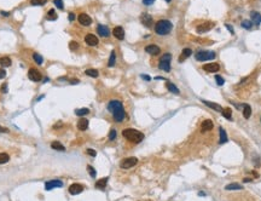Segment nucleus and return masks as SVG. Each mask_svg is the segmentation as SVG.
I'll return each instance as SVG.
<instances>
[{
  "label": "nucleus",
  "mask_w": 261,
  "mask_h": 201,
  "mask_svg": "<svg viewBox=\"0 0 261 201\" xmlns=\"http://www.w3.org/2000/svg\"><path fill=\"white\" fill-rule=\"evenodd\" d=\"M87 171H88V173H89V176H91L92 178H96V175H97V172H96V170L91 166V165H88L87 166Z\"/></svg>",
  "instance_id": "ea45409f"
},
{
  "label": "nucleus",
  "mask_w": 261,
  "mask_h": 201,
  "mask_svg": "<svg viewBox=\"0 0 261 201\" xmlns=\"http://www.w3.org/2000/svg\"><path fill=\"white\" fill-rule=\"evenodd\" d=\"M85 73H86V75L91 76V78H97V76L99 75V73H98L97 69H87Z\"/></svg>",
  "instance_id": "72a5a7b5"
},
{
  "label": "nucleus",
  "mask_w": 261,
  "mask_h": 201,
  "mask_svg": "<svg viewBox=\"0 0 261 201\" xmlns=\"http://www.w3.org/2000/svg\"><path fill=\"white\" fill-rule=\"evenodd\" d=\"M108 110L111 113V115H113V118H114V120L116 123H122L125 120V118H126L125 108H123L122 103L117 99L110 101L109 104H108Z\"/></svg>",
  "instance_id": "f257e3e1"
},
{
  "label": "nucleus",
  "mask_w": 261,
  "mask_h": 201,
  "mask_svg": "<svg viewBox=\"0 0 261 201\" xmlns=\"http://www.w3.org/2000/svg\"><path fill=\"white\" fill-rule=\"evenodd\" d=\"M155 0H143V4L144 5H151Z\"/></svg>",
  "instance_id": "8fccbe9b"
},
{
  "label": "nucleus",
  "mask_w": 261,
  "mask_h": 201,
  "mask_svg": "<svg viewBox=\"0 0 261 201\" xmlns=\"http://www.w3.org/2000/svg\"><path fill=\"white\" fill-rule=\"evenodd\" d=\"M252 180H253V179H252V178H244V179H243V182H245V183H248V182H252Z\"/></svg>",
  "instance_id": "5fc2aeb1"
},
{
  "label": "nucleus",
  "mask_w": 261,
  "mask_h": 201,
  "mask_svg": "<svg viewBox=\"0 0 261 201\" xmlns=\"http://www.w3.org/2000/svg\"><path fill=\"white\" fill-rule=\"evenodd\" d=\"M214 27V23L213 22H207V23H203V24H199L197 27V33L202 34V33H206L208 31H210Z\"/></svg>",
  "instance_id": "9b49d317"
},
{
  "label": "nucleus",
  "mask_w": 261,
  "mask_h": 201,
  "mask_svg": "<svg viewBox=\"0 0 261 201\" xmlns=\"http://www.w3.org/2000/svg\"><path fill=\"white\" fill-rule=\"evenodd\" d=\"M7 132H9V128L0 126V133H7Z\"/></svg>",
  "instance_id": "49530a36"
},
{
  "label": "nucleus",
  "mask_w": 261,
  "mask_h": 201,
  "mask_svg": "<svg viewBox=\"0 0 261 201\" xmlns=\"http://www.w3.org/2000/svg\"><path fill=\"white\" fill-rule=\"evenodd\" d=\"M69 48L72 50V51H75V50L79 48V44H77L76 41H70V43H69Z\"/></svg>",
  "instance_id": "a19ab883"
},
{
  "label": "nucleus",
  "mask_w": 261,
  "mask_h": 201,
  "mask_svg": "<svg viewBox=\"0 0 261 201\" xmlns=\"http://www.w3.org/2000/svg\"><path fill=\"white\" fill-rule=\"evenodd\" d=\"M202 102H203L206 105H208L209 108L216 110V112H223L221 105H219V104H216V103H213V102H209V101H202Z\"/></svg>",
  "instance_id": "4be33fe9"
},
{
  "label": "nucleus",
  "mask_w": 261,
  "mask_h": 201,
  "mask_svg": "<svg viewBox=\"0 0 261 201\" xmlns=\"http://www.w3.org/2000/svg\"><path fill=\"white\" fill-rule=\"evenodd\" d=\"M46 1L47 0H30L32 5H34V6H43L46 4Z\"/></svg>",
  "instance_id": "e433bc0d"
},
{
  "label": "nucleus",
  "mask_w": 261,
  "mask_h": 201,
  "mask_svg": "<svg viewBox=\"0 0 261 201\" xmlns=\"http://www.w3.org/2000/svg\"><path fill=\"white\" fill-rule=\"evenodd\" d=\"M219 69H220V66L218 63H208L203 66V70H206L207 73H215V72H219Z\"/></svg>",
  "instance_id": "ddd939ff"
},
{
  "label": "nucleus",
  "mask_w": 261,
  "mask_h": 201,
  "mask_svg": "<svg viewBox=\"0 0 261 201\" xmlns=\"http://www.w3.org/2000/svg\"><path fill=\"white\" fill-rule=\"evenodd\" d=\"M9 160H10V156L6 153H0V165L6 164Z\"/></svg>",
  "instance_id": "f704fd0d"
},
{
  "label": "nucleus",
  "mask_w": 261,
  "mask_h": 201,
  "mask_svg": "<svg viewBox=\"0 0 261 201\" xmlns=\"http://www.w3.org/2000/svg\"><path fill=\"white\" fill-rule=\"evenodd\" d=\"M225 27H226V28L228 29V31H230V33H231V34H233V33H235V31H233V28H232V27H231L230 24H225Z\"/></svg>",
  "instance_id": "3c124183"
},
{
  "label": "nucleus",
  "mask_w": 261,
  "mask_h": 201,
  "mask_svg": "<svg viewBox=\"0 0 261 201\" xmlns=\"http://www.w3.org/2000/svg\"><path fill=\"white\" fill-rule=\"evenodd\" d=\"M0 14H1V15H3V16H5V17H6V16H9V15H10V12H6V11H1V12H0Z\"/></svg>",
  "instance_id": "6e6d98bb"
},
{
  "label": "nucleus",
  "mask_w": 261,
  "mask_h": 201,
  "mask_svg": "<svg viewBox=\"0 0 261 201\" xmlns=\"http://www.w3.org/2000/svg\"><path fill=\"white\" fill-rule=\"evenodd\" d=\"M122 136L132 143H140L144 139V133L135 128H125L122 131Z\"/></svg>",
  "instance_id": "f03ea898"
},
{
  "label": "nucleus",
  "mask_w": 261,
  "mask_h": 201,
  "mask_svg": "<svg viewBox=\"0 0 261 201\" xmlns=\"http://www.w3.org/2000/svg\"><path fill=\"white\" fill-rule=\"evenodd\" d=\"M85 41H86V44L88 45V46H96V45H98V38L96 36V35H93V34H87L86 36H85Z\"/></svg>",
  "instance_id": "4468645a"
},
{
  "label": "nucleus",
  "mask_w": 261,
  "mask_h": 201,
  "mask_svg": "<svg viewBox=\"0 0 261 201\" xmlns=\"http://www.w3.org/2000/svg\"><path fill=\"white\" fill-rule=\"evenodd\" d=\"M74 19H75V14L69 12V21H70V22H73Z\"/></svg>",
  "instance_id": "09e8293b"
},
{
  "label": "nucleus",
  "mask_w": 261,
  "mask_h": 201,
  "mask_svg": "<svg viewBox=\"0 0 261 201\" xmlns=\"http://www.w3.org/2000/svg\"><path fill=\"white\" fill-rule=\"evenodd\" d=\"M87 127H88V120L86 118H81L77 121V128L80 131H85V130H87Z\"/></svg>",
  "instance_id": "aec40b11"
},
{
  "label": "nucleus",
  "mask_w": 261,
  "mask_h": 201,
  "mask_svg": "<svg viewBox=\"0 0 261 201\" xmlns=\"http://www.w3.org/2000/svg\"><path fill=\"white\" fill-rule=\"evenodd\" d=\"M33 58H34V61H35L38 64H43V62H44V58L40 56L39 53H36V52L33 53Z\"/></svg>",
  "instance_id": "c9c22d12"
},
{
  "label": "nucleus",
  "mask_w": 261,
  "mask_h": 201,
  "mask_svg": "<svg viewBox=\"0 0 261 201\" xmlns=\"http://www.w3.org/2000/svg\"><path fill=\"white\" fill-rule=\"evenodd\" d=\"M142 78H143V79H145V80H148V81H150V80H151V78H150L149 75H144V74L142 75Z\"/></svg>",
  "instance_id": "603ef678"
},
{
  "label": "nucleus",
  "mask_w": 261,
  "mask_h": 201,
  "mask_svg": "<svg viewBox=\"0 0 261 201\" xmlns=\"http://www.w3.org/2000/svg\"><path fill=\"white\" fill-rule=\"evenodd\" d=\"M79 22L81 23L82 26H91V23H92V18L89 17L87 14H80L79 15Z\"/></svg>",
  "instance_id": "f8f14e48"
},
{
  "label": "nucleus",
  "mask_w": 261,
  "mask_h": 201,
  "mask_svg": "<svg viewBox=\"0 0 261 201\" xmlns=\"http://www.w3.org/2000/svg\"><path fill=\"white\" fill-rule=\"evenodd\" d=\"M215 80H216V84L219 85V86H223L224 84H225V80H224V78L221 76V75H215Z\"/></svg>",
  "instance_id": "58836bf2"
},
{
  "label": "nucleus",
  "mask_w": 261,
  "mask_h": 201,
  "mask_svg": "<svg viewBox=\"0 0 261 201\" xmlns=\"http://www.w3.org/2000/svg\"><path fill=\"white\" fill-rule=\"evenodd\" d=\"M225 189L226 190H240V189H243V187L238 183H231V184H227L225 187Z\"/></svg>",
  "instance_id": "cd10ccee"
},
{
  "label": "nucleus",
  "mask_w": 261,
  "mask_h": 201,
  "mask_svg": "<svg viewBox=\"0 0 261 201\" xmlns=\"http://www.w3.org/2000/svg\"><path fill=\"white\" fill-rule=\"evenodd\" d=\"M28 78L30 79L32 81L38 83V81H40V80L43 79V75H41V73H40L38 69L30 68V69H29V72H28Z\"/></svg>",
  "instance_id": "0eeeda50"
},
{
  "label": "nucleus",
  "mask_w": 261,
  "mask_h": 201,
  "mask_svg": "<svg viewBox=\"0 0 261 201\" xmlns=\"http://www.w3.org/2000/svg\"><path fill=\"white\" fill-rule=\"evenodd\" d=\"M198 195H199V196H203V195L206 196V193H203V192H199V193H198Z\"/></svg>",
  "instance_id": "4d7b16f0"
},
{
  "label": "nucleus",
  "mask_w": 261,
  "mask_h": 201,
  "mask_svg": "<svg viewBox=\"0 0 261 201\" xmlns=\"http://www.w3.org/2000/svg\"><path fill=\"white\" fill-rule=\"evenodd\" d=\"M115 63H116V53H115V51L113 50L111 53H110V58H109V61H108V67H114V66H115Z\"/></svg>",
  "instance_id": "bb28decb"
},
{
  "label": "nucleus",
  "mask_w": 261,
  "mask_h": 201,
  "mask_svg": "<svg viewBox=\"0 0 261 201\" xmlns=\"http://www.w3.org/2000/svg\"><path fill=\"white\" fill-rule=\"evenodd\" d=\"M87 154H88V155H91V156H93V158L97 155L96 150H93V149H87Z\"/></svg>",
  "instance_id": "c03bdc74"
},
{
  "label": "nucleus",
  "mask_w": 261,
  "mask_h": 201,
  "mask_svg": "<svg viewBox=\"0 0 261 201\" xmlns=\"http://www.w3.org/2000/svg\"><path fill=\"white\" fill-rule=\"evenodd\" d=\"M116 138V131L115 128H111L110 130V133H109V140H114Z\"/></svg>",
  "instance_id": "79ce46f5"
},
{
  "label": "nucleus",
  "mask_w": 261,
  "mask_h": 201,
  "mask_svg": "<svg viewBox=\"0 0 261 201\" xmlns=\"http://www.w3.org/2000/svg\"><path fill=\"white\" fill-rule=\"evenodd\" d=\"M137 164H138V159L134 158V156H130V158L123 159L121 161V164H120V166H121V168H123V170H128L130 167L135 166Z\"/></svg>",
  "instance_id": "423d86ee"
},
{
  "label": "nucleus",
  "mask_w": 261,
  "mask_h": 201,
  "mask_svg": "<svg viewBox=\"0 0 261 201\" xmlns=\"http://www.w3.org/2000/svg\"><path fill=\"white\" fill-rule=\"evenodd\" d=\"M219 132H220V140H219V143H220V144H224V143H226L227 140H228L226 131H225V130H224L223 127H219Z\"/></svg>",
  "instance_id": "412c9836"
},
{
  "label": "nucleus",
  "mask_w": 261,
  "mask_h": 201,
  "mask_svg": "<svg viewBox=\"0 0 261 201\" xmlns=\"http://www.w3.org/2000/svg\"><path fill=\"white\" fill-rule=\"evenodd\" d=\"M166 86H167V88L172 93H175V95H179L180 93V91H179V88L174 85V84H172L170 81H166Z\"/></svg>",
  "instance_id": "393cba45"
},
{
  "label": "nucleus",
  "mask_w": 261,
  "mask_h": 201,
  "mask_svg": "<svg viewBox=\"0 0 261 201\" xmlns=\"http://www.w3.org/2000/svg\"><path fill=\"white\" fill-rule=\"evenodd\" d=\"M172 28H173V24L170 23V21H168V19H160L155 24V32L158 35H167L170 33Z\"/></svg>",
  "instance_id": "7ed1b4c3"
},
{
  "label": "nucleus",
  "mask_w": 261,
  "mask_h": 201,
  "mask_svg": "<svg viewBox=\"0 0 261 201\" xmlns=\"http://www.w3.org/2000/svg\"><path fill=\"white\" fill-rule=\"evenodd\" d=\"M213 121L212 120H209V119H206L201 124V130H202V132H208V131H210V130H213Z\"/></svg>",
  "instance_id": "dca6fc26"
},
{
  "label": "nucleus",
  "mask_w": 261,
  "mask_h": 201,
  "mask_svg": "<svg viewBox=\"0 0 261 201\" xmlns=\"http://www.w3.org/2000/svg\"><path fill=\"white\" fill-rule=\"evenodd\" d=\"M89 113V109L88 108H81V109H76L75 110V114L77 116H84V115H87Z\"/></svg>",
  "instance_id": "473e14b6"
},
{
  "label": "nucleus",
  "mask_w": 261,
  "mask_h": 201,
  "mask_svg": "<svg viewBox=\"0 0 261 201\" xmlns=\"http://www.w3.org/2000/svg\"><path fill=\"white\" fill-rule=\"evenodd\" d=\"M1 92H3V93H6V92H7V84H3V86H1Z\"/></svg>",
  "instance_id": "de8ad7c7"
},
{
  "label": "nucleus",
  "mask_w": 261,
  "mask_h": 201,
  "mask_svg": "<svg viewBox=\"0 0 261 201\" xmlns=\"http://www.w3.org/2000/svg\"><path fill=\"white\" fill-rule=\"evenodd\" d=\"M5 76H6V72H5V69L0 68V79H4Z\"/></svg>",
  "instance_id": "a18cd8bd"
},
{
  "label": "nucleus",
  "mask_w": 261,
  "mask_h": 201,
  "mask_svg": "<svg viewBox=\"0 0 261 201\" xmlns=\"http://www.w3.org/2000/svg\"><path fill=\"white\" fill-rule=\"evenodd\" d=\"M145 52H148L149 55L156 56V55H158L160 52H161V48H160L158 46H156V45H148L145 47Z\"/></svg>",
  "instance_id": "f3484780"
},
{
  "label": "nucleus",
  "mask_w": 261,
  "mask_h": 201,
  "mask_svg": "<svg viewBox=\"0 0 261 201\" xmlns=\"http://www.w3.org/2000/svg\"><path fill=\"white\" fill-rule=\"evenodd\" d=\"M140 22L143 23V26L150 28V27H152L154 19H152V17L150 16L149 14H145V12H144V14H142V16H140Z\"/></svg>",
  "instance_id": "6e6552de"
},
{
  "label": "nucleus",
  "mask_w": 261,
  "mask_h": 201,
  "mask_svg": "<svg viewBox=\"0 0 261 201\" xmlns=\"http://www.w3.org/2000/svg\"><path fill=\"white\" fill-rule=\"evenodd\" d=\"M252 26H253V22H252V21H248V19H244V21L242 22V27H243L244 29H250V28H252Z\"/></svg>",
  "instance_id": "4c0bfd02"
},
{
  "label": "nucleus",
  "mask_w": 261,
  "mask_h": 201,
  "mask_svg": "<svg viewBox=\"0 0 261 201\" xmlns=\"http://www.w3.org/2000/svg\"><path fill=\"white\" fill-rule=\"evenodd\" d=\"M250 17H252V22L255 23L256 26H259V24L261 23V14L254 11V12L250 14Z\"/></svg>",
  "instance_id": "5701e85b"
},
{
  "label": "nucleus",
  "mask_w": 261,
  "mask_h": 201,
  "mask_svg": "<svg viewBox=\"0 0 261 201\" xmlns=\"http://www.w3.org/2000/svg\"><path fill=\"white\" fill-rule=\"evenodd\" d=\"M57 15H56V11L53 9H51L50 11L47 12V15H46V19H48V21H56L57 19Z\"/></svg>",
  "instance_id": "7c9ffc66"
},
{
  "label": "nucleus",
  "mask_w": 261,
  "mask_h": 201,
  "mask_svg": "<svg viewBox=\"0 0 261 201\" xmlns=\"http://www.w3.org/2000/svg\"><path fill=\"white\" fill-rule=\"evenodd\" d=\"M97 33H98L100 36H103V38H108V36L110 35L109 28H108L106 26H103V24H99V26L97 27Z\"/></svg>",
  "instance_id": "2eb2a0df"
},
{
  "label": "nucleus",
  "mask_w": 261,
  "mask_h": 201,
  "mask_svg": "<svg viewBox=\"0 0 261 201\" xmlns=\"http://www.w3.org/2000/svg\"><path fill=\"white\" fill-rule=\"evenodd\" d=\"M113 34H114V36H115L116 39H118V40H122V39L125 38V31H123L122 27H115L114 31H113Z\"/></svg>",
  "instance_id": "a211bd4d"
},
{
  "label": "nucleus",
  "mask_w": 261,
  "mask_h": 201,
  "mask_svg": "<svg viewBox=\"0 0 261 201\" xmlns=\"http://www.w3.org/2000/svg\"><path fill=\"white\" fill-rule=\"evenodd\" d=\"M11 64H12V62L9 57H1L0 58V66L1 67H10Z\"/></svg>",
  "instance_id": "2f4dec72"
},
{
  "label": "nucleus",
  "mask_w": 261,
  "mask_h": 201,
  "mask_svg": "<svg viewBox=\"0 0 261 201\" xmlns=\"http://www.w3.org/2000/svg\"><path fill=\"white\" fill-rule=\"evenodd\" d=\"M170 59H172V55L170 53H165L158 62V68L165 70V72H170Z\"/></svg>",
  "instance_id": "39448f33"
},
{
  "label": "nucleus",
  "mask_w": 261,
  "mask_h": 201,
  "mask_svg": "<svg viewBox=\"0 0 261 201\" xmlns=\"http://www.w3.org/2000/svg\"><path fill=\"white\" fill-rule=\"evenodd\" d=\"M63 187V182L59 179H53V180H50V182H46L45 183V189L46 190H51L53 188H61Z\"/></svg>",
  "instance_id": "1a4fd4ad"
},
{
  "label": "nucleus",
  "mask_w": 261,
  "mask_h": 201,
  "mask_svg": "<svg viewBox=\"0 0 261 201\" xmlns=\"http://www.w3.org/2000/svg\"><path fill=\"white\" fill-rule=\"evenodd\" d=\"M53 4H55L59 10H63V0H53Z\"/></svg>",
  "instance_id": "37998d69"
},
{
  "label": "nucleus",
  "mask_w": 261,
  "mask_h": 201,
  "mask_svg": "<svg viewBox=\"0 0 261 201\" xmlns=\"http://www.w3.org/2000/svg\"><path fill=\"white\" fill-rule=\"evenodd\" d=\"M250 115H252V108H250L249 104H244L243 105V116L245 119H249Z\"/></svg>",
  "instance_id": "a878e982"
},
{
  "label": "nucleus",
  "mask_w": 261,
  "mask_h": 201,
  "mask_svg": "<svg viewBox=\"0 0 261 201\" xmlns=\"http://www.w3.org/2000/svg\"><path fill=\"white\" fill-rule=\"evenodd\" d=\"M221 114L227 120H231V119H232V109H231V108H225V109H223Z\"/></svg>",
  "instance_id": "c85d7f7f"
},
{
  "label": "nucleus",
  "mask_w": 261,
  "mask_h": 201,
  "mask_svg": "<svg viewBox=\"0 0 261 201\" xmlns=\"http://www.w3.org/2000/svg\"><path fill=\"white\" fill-rule=\"evenodd\" d=\"M51 148L55 149V150H58V152H64V150H65L64 145L61 144L59 142H52V143H51Z\"/></svg>",
  "instance_id": "c756f323"
},
{
  "label": "nucleus",
  "mask_w": 261,
  "mask_h": 201,
  "mask_svg": "<svg viewBox=\"0 0 261 201\" xmlns=\"http://www.w3.org/2000/svg\"><path fill=\"white\" fill-rule=\"evenodd\" d=\"M70 84H79V79H73L72 81H70Z\"/></svg>",
  "instance_id": "864d4df0"
},
{
  "label": "nucleus",
  "mask_w": 261,
  "mask_h": 201,
  "mask_svg": "<svg viewBox=\"0 0 261 201\" xmlns=\"http://www.w3.org/2000/svg\"><path fill=\"white\" fill-rule=\"evenodd\" d=\"M82 192H84V185L79 184V183H74V184H72L69 187V193L72 195H77V194L82 193Z\"/></svg>",
  "instance_id": "9d476101"
},
{
  "label": "nucleus",
  "mask_w": 261,
  "mask_h": 201,
  "mask_svg": "<svg viewBox=\"0 0 261 201\" xmlns=\"http://www.w3.org/2000/svg\"><path fill=\"white\" fill-rule=\"evenodd\" d=\"M215 57H216V55H215L214 51H204V50L196 52V55H195V58L199 62L210 61V59H214Z\"/></svg>",
  "instance_id": "20e7f679"
},
{
  "label": "nucleus",
  "mask_w": 261,
  "mask_h": 201,
  "mask_svg": "<svg viewBox=\"0 0 261 201\" xmlns=\"http://www.w3.org/2000/svg\"><path fill=\"white\" fill-rule=\"evenodd\" d=\"M191 55H192V50H191V48H184V50H183V52H182V55L179 56V62H180V63L184 62L185 59L189 58Z\"/></svg>",
  "instance_id": "6ab92c4d"
},
{
  "label": "nucleus",
  "mask_w": 261,
  "mask_h": 201,
  "mask_svg": "<svg viewBox=\"0 0 261 201\" xmlns=\"http://www.w3.org/2000/svg\"><path fill=\"white\" fill-rule=\"evenodd\" d=\"M166 1H167V3H170V1H172V0H166Z\"/></svg>",
  "instance_id": "13d9d810"
},
{
  "label": "nucleus",
  "mask_w": 261,
  "mask_h": 201,
  "mask_svg": "<svg viewBox=\"0 0 261 201\" xmlns=\"http://www.w3.org/2000/svg\"><path fill=\"white\" fill-rule=\"evenodd\" d=\"M106 183H108V177H104V178L99 179V180H97V182H96V188L103 190L106 187Z\"/></svg>",
  "instance_id": "b1692460"
}]
</instances>
